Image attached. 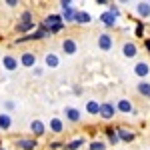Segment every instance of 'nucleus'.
<instances>
[{
    "label": "nucleus",
    "mask_w": 150,
    "mask_h": 150,
    "mask_svg": "<svg viewBox=\"0 0 150 150\" xmlns=\"http://www.w3.org/2000/svg\"><path fill=\"white\" fill-rule=\"evenodd\" d=\"M116 114V106L112 102H104L100 104V116H102L104 120H110V118H114Z\"/></svg>",
    "instance_id": "f257e3e1"
},
{
    "label": "nucleus",
    "mask_w": 150,
    "mask_h": 150,
    "mask_svg": "<svg viewBox=\"0 0 150 150\" xmlns=\"http://www.w3.org/2000/svg\"><path fill=\"white\" fill-rule=\"evenodd\" d=\"M60 24H64L62 16H58V14H50V16H46V20L42 22V26L50 30V28H54V26H60Z\"/></svg>",
    "instance_id": "f03ea898"
},
{
    "label": "nucleus",
    "mask_w": 150,
    "mask_h": 150,
    "mask_svg": "<svg viewBox=\"0 0 150 150\" xmlns=\"http://www.w3.org/2000/svg\"><path fill=\"white\" fill-rule=\"evenodd\" d=\"M98 48L104 50V52L110 50V48H112V36L110 34H100L98 36Z\"/></svg>",
    "instance_id": "7ed1b4c3"
},
{
    "label": "nucleus",
    "mask_w": 150,
    "mask_h": 150,
    "mask_svg": "<svg viewBox=\"0 0 150 150\" xmlns=\"http://www.w3.org/2000/svg\"><path fill=\"white\" fill-rule=\"evenodd\" d=\"M16 146L22 148V150H34L36 146H38V142H36L34 138H20L16 142Z\"/></svg>",
    "instance_id": "20e7f679"
},
{
    "label": "nucleus",
    "mask_w": 150,
    "mask_h": 150,
    "mask_svg": "<svg viewBox=\"0 0 150 150\" xmlns=\"http://www.w3.org/2000/svg\"><path fill=\"white\" fill-rule=\"evenodd\" d=\"M20 64H22V66H26V68L34 66V64H36V56H34V52H24L22 58H20Z\"/></svg>",
    "instance_id": "39448f33"
},
{
    "label": "nucleus",
    "mask_w": 150,
    "mask_h": 150,
    "mask_svg": "<svg viewBox=\"0 0 150 150\" xmlns=\"http://www.w3.org/2000/svg\"><path fill=\"white\" fill-rule=\"evenodd\" d=\"M2 64H4V68H6V70H16V68H18V60H16L14 56H10V54L2 58Z\"/></svg>",
    "instance_id": "423d86ee"
},
{
    "label": "nucleus",
    "mask_w": 150,
    "mask_h": 150,
    "mask_svg": "<svg viewBox=\"0 0 150 150\" xmlns=\"http://www.w3.org/2000/svg\"><path fill=\"white\" fill-rule=\"evenodd\" d=\"M116 110H120V112H124V114H128V112H132L134 108H132V104H130V100H126V98H122V100H118V104H116Z\"/></svg>",
    "instance_id": "0eeeda50"
},
{
    "label": "nucleus",
    "mask_w": 150,
    "mask_h": 150,
    "mask_svg": "<svg viewBox=\"0 0 150 150\" xmlns=\"http://www.w3.org/2000/svg\"><path fill=\"white\" fill-rule=\"evenodd\" d=\"M30 130L34 132L36 136H42V134L46 132V126H44L40 120H32V124H30Z\"/></svg>",
    "instance_id": "6e6552de"
},
{
    "label": "nucleus",
    "mask_w": 150,
    "mask_h": 150,
    "mask_svg": "<svg viewBox=\"0 0 150 150\" xmlns=\"http://www.w3.org/2000/svg\"><path fill=\"white\" fill-rule=\"evenodd\" d=\"M100 20H102L104 26H108V28H110V26H114V24H116V16L108 10V12H104L102 16H100Z\"/></svg>",
    "instance_id": "1a4fd4ad"
},
{
    "label": "nucleus",
    "mask_w": 150,
    "mask_h": 150,
    "mask_svg": "<svg viewBox=\"0 0 150 150\" xmlns=\"http://www.w3.org/2000/svg\"><path fill=\"white\" fill-rule=\"evenodd\" d=\"M90 20H92V18H90V14H88V12L76 10V16H74V22H78V24H88Z\"/></svg>",
    "instance_id": "9d476101"
},
{
    "label": "nucleus",
    "mask_w": 150,
    "mask_h": 150,
    "mask_svg": "<svg viewBox=\"0 0 150 150\" xmlns=\"http://www.w3.org/2000/svg\"><path fill=\"white\" fill-rule=\"evenodd\" d=\"M62 50H64L66 54H74V52H76V42H74L72 38H66V40L62 42Z\"/></svg>",
    "instance_id": "9b49d317"
},
{
    "label": "nucleus",
    "mask_w": 150,
    "mask_h": 150,
    "mask_svg": "<svg viewBox=\"0 0 150 150\" xmlns=\"http://www.w3.org/2000/svg\"><path fill=\"white\" fill-rule=\"evenodd\" d=\"M134 72H136L138 76H142V78H144V76H148V72H150V66L146 64V62H138V64L134 66Z\"/></svg>",
    "instance_id": "f8f14e48"
},
{
    "label": "nucleus",
    "mask_w": 150,
    "mask_h": 150,
    "mask_svg": "<svg viewBox=\"0 0 150 150\" xmlns=\"http://www.w3.org/2000/svg\"><path fill=\"white\" fill-rule=\"evenodd\" d=\"M136 10H138V14L142 18H148L150 16V4L148 2H138L136 4Z\"/></svg>",
    "instance_id": "ddd939ff"
},
{
    "label": "nucleus",
    "mask_w": 150,
    "mask_h": 150,
    "mask_svg": "<svg viewBox=\"0 0 150 150\" xmlns=\"http://www.w3.org/2000/svg\"><path fill=\"white\" fill-rule=\"evenodd\" d=\"M118 138L122 140V142H132V140H134V134H132L130 130H126V128H120V130H118Z\"/></svg>",
    "instance_id": "4468645a"
},
{
    "label": "nucleus",
    "mask_w": 150,
    "mask_h": 150,
    "mask_svg": "<svg viewBox=\"0 0 150 150\" xmlns=\"http://www.w3.org/2000/svg\"><path fill=\"white\" fill-rule=\"evenodd\" d=\"M86 112H88V114H100V104L96 102V100H88Z\"/></svg>",
    "instance_id": "2eb2a0df"
},
{
    "label": "nucleus",
    "mask_w": 150,
    "mask_h": 150,
    "mask_svg": "<svg viewBox=\"0 0 150 150\" xmlns=\"http://www.w3.org/2000/svg\"><path fill=\"white\" fill-rule=\"evenodd\" d=\"M66 118H68L70 122H78V120H80V110H76V108H66Z\"/></svg>",
    "instance_id": "dca6fc26"
},
{
    "label": "nucleus",
    "mask_w": 150,
    "mask_h": 150,
    "mask_svg": "<svg viewBox=\"0 0 150 150\" xmlns=\"http://www.w3.org/2000/svg\"><path fill=\"white\" fill-rule=\"evenodd\" d=\"M122 52H124V56H128V58L136 56V44H132V42H126V44H124V48H122Z\"/></svg>",
    "instance_id": "f3484780"
},
{
    "label": "nucleus",
    "mask_w": 150,
    "mask_h": 150,
    "mask_svg": "<svg viewBox=\"0 0 150 150\" xmlns=\"http://www.w3.org/2000/svg\"><path fill=\"white\" fill-rule=\"evenodd\" d=\"M82 144H84V138H76V140H72V142H66L64 150H78Z\"/></svg>",
    "instance_id": "a211bd4d"
},
{
    "label": "nucleus",
    "mask_w": 150,
    "mask_h": 150,
    "mask_svg": "<svg viewBox=\"0 0 150 150\" xmlns=\"http://www.w3.org/2000/svg\"><path fill=\"white\" fill-rule=\"evenodd\" d=\"M106 134H108V142H110V144H118V142H120V138H118V130H114V128H106Z\"/></svg>",
    "instance_id": "6ab92c4d"
},
{
    "label": "nucleus",
    "mask_w": 150,
    "mask_h": 150,
    "mask_svg": "<svg viewBox=\"0 0 150 150\" xmlns=\"http://www.w3.org/2000/svg\"><path fill=\"white\" fill-rule=\"evenodd\" d=\"M74 16H76L74 6H72V8H64V10H62V20H66V22H72V20H74Z\"/></svg>",
    "instance_id": "aec40b11"
},
{
    "label": "nucleus",
    "mask_w": 150,
    "mask_h": 150,
    "mask_svg": "<svg viewBox=\"0 0 150 150\" xmlns=\"http://www.w3.org/2000/svg\"><path fill=\"white\" fill-rule=\"evenodd\" d=\"M44 60H46V66H48V68H56V66H58V56H56V54H52V52L46 54Z\"/></svg>",
    "instance_id": "412c9836"
},
{
    "label": "nucleus",
    "mask_w": 150,
    "mask_h": 150,
    "mask_svg": "<svg viewBox=\"0 0 150 150\" xmlns=\"http://www.w3.org/2000/svg\"><path fill=\"white\" fill-rule=\"evenodd\" d=\"M12 126V120L8 114H0V128L2 130H8V128Z\"/></svg>",
    "instance_id": "4be33fe9"
},
{
    "label": "nucleus",
    "mask_w": 150,
    "mask_h": 150,
    "mask_svg": "<svg viewBox=\"0 0 150 150\" xmlns=\"http://www.w3.org/2000/svg\"><path fill=\"white\" fill-rule=\"evenodd\" d=\"M138 92L142 94V96H148V98H150V84H148V82H144V80L138 82Z\"/></svg>",
    "instance_id": "5701e85b"
},
{
    "label": "nucleus",
    "mask_w": 150,
    "mask_h": 150,
    "mask_svg": "<svg viewBox=\"0 0 150 150\" xmlns=\"http://www.w3.org/2000/svg\"><path fill=\"white\" fill-rule=\"evenodd\" d=\"M50 130L56 132V134H60V132H62V122H60L58 118H52V120H50Z\"/></svg>",
    "instance_id": "b1692460"
},
{
    "label": "nucleus",
    "mask_w": 150,
    "mask_h": 150,
    "mask_svg": "<svg viewBox=\"0 0 150 150\" xmlns=\"http://www.w3.org/2000/svg\"><path fill=\"white\" fill-rule=\"evenodd\" d=\"M34 26V22H20L18 24V32H26V30H30Z\"/></svg>",
    "instance_id": "393cba45"
},
{
    "label": "nucleus",
    "mask_w": 150,
    "mask_h": 150,
    "mask_svg": "<svg viewBox=\"0 0 150 150\" xmlns=\"http://www.w3.org/2000/svg\"><path fill=\"white\" fill-rule=\"evenodd\" d=\"M90 150H106V144H104V142H100V140H96V142H92V144H90Z\"/></svg>",
    "instance_id": "a878e982"
},
{
    "label": "nucleus",
    "mask_w": 150,
    "mask_h": 150,
    "mask_svg": "<svg viewBox=\"0 0 150 150\" xmlns=\"http://www.w3.org/2000/svg\"><path fill=\"white\" fill-rule=\"evenodd\" d=\"M22 22H34V20H32V14H30V12H24V14H22Z\"/></svg>",
    "instance_id": "bb28decb"
},
{
    "label": "nucleus",
    "mask_w": 150,
    "mask_h": 150,
    "mask_svg": "<svg viewBox=\"0 0 150 150\" xmlns=\"http://www.w3.org/2000/svg\"><path fill=\"white\" fill-rule=\"evenodd\" d=\"M72 4H74V2H70V0H62V2H60L62 10H64V8H72Z\"/></svg>",
    "instance_id": "cd10ccee"
},
{
    "label": "nucleus",
    "mask_w": 150,
    "mask_h": 150,
    "mask_svg": "<svg viewBox=\"0 0 150 150\" xmlns=\"http://www.w3.org/2000/svg\"><path fill=\"white\" fill-rule=\"evenodd\" d=\"M144 34V24L138 22V26H136V36H142Z\"/></svg>",
    "instance_id": "c85d7f7f"
},
{
    "label": "nucleus",
    "mask_w": 150,
    "mask_h": 150,
    "mask_svg": "<svg viewBox=\"0 0 150 150\" xmlns=\"http://www.w3.org/2000/svg\"><path fill=\"white\" fill-rule=\"evenodd\" d=\"M48 148L58 150V148H62V144H60V142H50V144H48Z\"/></svg>",
    "instance_id": "c756f323"
},
{
    "label": "nucleus",
    "mask_w": 150,
    "mask_h": 150,
    "mask_svg": "<svg viewBox=\"0 0 150 150\" xmlns=\"http://www.w3.org/2000/svg\"><path fill=\"white\" fill-rule=\"evenodd\" d=\"M110 12H112V14H114V16H118V14H120V10H118V6H114V4H112V6H110Z\"/></svg>",
    "instance_id": "7c9ffc66"
},
{
    "label": "nucleus",
    "mask_w": 150,
    "mask_h": 150,
    "mask_svg": "<svg viewBox=\"0 0 150 150\" xmlns=\"http://www.w3.org/2000/svg\"><path fill=\"white\" fill-rule=\"evenodd\" d=\"M6 4H8V6H16L18 2H16V0H6Z\"/></svg>",
    "instance_id": "2f4dec72"
},
{
    "label": "nucleus",
    "mask_w": 150,
    "mask_h": 150,
    "mask_svg": "<svg viewBox=\"0 0 150 150\" xmlns=\"http://www.w3.org/2000/svg\"><path fill=\"white\" fill-rule=\"evenodd\" d=\"M6 108H8V110H12V108H14V102H10V100H8V102H6Z\"/></svg>",
    "instance_id": "473e14b6"
},
{
    "label": "nucleus",
    "mask_w": 150,
    "mask_h": 150,
    "mask_svg": "<svg viewBox=\"0 0 150 150\" xmlns=\"http://www.w3.org/2000/svg\"><path fill=\"white\" fill-rule=\"evenodd\" d=\"M144 46H146V48L150 50V40H146V42H144Z\"/></svg>",
    "instance_id": "72a5a7b5"
},
{
    "label": "nucleus",
    "mask_w": 150,
    "mask_h": 150,
    "mask_svg": "<svg viewBox=\"0 0 150 150\" xmlns=\"http://www.w3.org/2000/svg\"><path fill=\"white\" fill-rule=\"evenodd\" d=\"M0 150H4V148H2V146H0Z\"/></svg>",
    "instance_id": "f704fd0d"
}]
</instances>
